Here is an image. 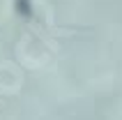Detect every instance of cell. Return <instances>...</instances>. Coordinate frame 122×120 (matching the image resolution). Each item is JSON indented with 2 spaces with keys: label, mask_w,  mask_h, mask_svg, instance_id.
<instances>
[{
  "label": "cell",
  "mask_w": 122,
  "mask_h": 120,
  "mask_svg": "<svg viewBox=\"0 0 122 120\" xmlns=\"http://www.w3.org/2000/svg\"><path fill=\"white\" fill-rule=\"evenodd\" d=\"M14 7H16V12H19L21 16H25V19L32 16V2H30V0H16Z\"/></svg>",
  "instance_id": "6da1fadb"
}]
</instances>
